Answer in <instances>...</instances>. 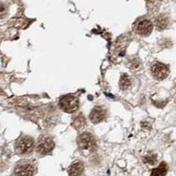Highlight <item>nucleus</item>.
Masks as SVG:
<instances>
[{
	"mask_svg": "<svg viewBox=\"0 0 176 176\" xmlns=\"http://www.w3.org/2000/svg\"><path fill=\"white\" fill-rule=\"evenodd\" d=\"M77 144L79 152L84 156H88L97 149V142L94 136L89 132L80 134L77 138Z\"/></svg>",
	"mask_w": 176,
	"mask_h": 176,
	"instance_id": "obj_1",
	"label": "nucleus"
},
{
	"mask_svg": "<svg viewBox=\"0 0 176 176\" xmlns=\"http://www.w3.org/2000/svg\"><path fill=\"white\" fill-rule=\"evenodd\" d=\"M15 151L19 155H27L33 152L34 148V140L27 135L20 136L15 142Z\"/></svg>",
	"mask_w": 176,
	"mask_h": 176,
	"instance_id": "obj_2",
	"label": "nucleus"
},
{
	"mask_svg": "<svg viewBox=\"0 0 176 176\" xmlns=\"http://www.w3.org/2000/svg\"><path fill=\"white\" fill-rule=\"evenodd\" d=\"M58 106L62 111L68 114H71V113H75L78 109L79 101L77 97L68 94V95L62 96L60 99Z\"/></svg>",
	"mask_w": 176,
	"mask_h": 176,
	"instance_id": "obj_3",
	"label": "nucleus"
},
{
	"mask_svg": "<svg viewBox=\"0 0 176 176\" xmlns=\"http://www.w3.org/2000/svg\"><path fill=\"white\" fill-rule=\"evenodd\" d=\"M55 147V142L49 136H42L36 142V152L41 155L49 154L53 151Z\"/></svg>",
	"mask_w": 176,
	"mask_h": 176,
	"instance_id": "obj_4",
	"label": "nucleus"
},
{
	"mask_svg": "<svg viewBox=\"0 0 176 176\" xmlns=\"http://www.w3.org/2000/svg\"><path fill=\"white\" fill-rule=\"evenodd\" d=\"M35 172L36 167L34 161L22 160L17 164L13 174L16 175H34Z\"/></svg>",
	"mask_w": 176,
	"mask_h": 176,
	"instance_id": "obj_5",
	"label": "nucleus"
},
{
	"mask_svg": "<svg viewBox=\"0 0 176 176\" xmlns=\"http://www.w3.org/2000/svg\"><path fill=\"white\" fill-rule=\"evenodd\" d=\"M151 71H152V76L156 78V79H159V80H162V79H165L168 74H169V69H168V66L166 65L165 63H162V62H154L152 67H151Z\"/></svg>",
	"mask_w": 176,
	"mask_h": 176,
	"instance_id": "obj_6",
	"label": "nucleus"
},
{
	"mask_svg": "<svg viewBox=\"0 0 176 176\" xmlns=\"http://www.w3.org/2000/svg\"><path fill=\"white\" fill-rule=\"evenodd\" d=\"M153 29L152 22L150 19H143L136 23L135 31L136 34L142 36H148L151 34Z\"/></svg>",
	"mask_w": 176,
	"mask_h": 176,
	"instance_id": "obj_7",
	"label": "nucleus"
},
{
	"mask_svg": "<svg viewBox=\"0 0 176 176\" xmlns=\"http://www.w3.org/2000/svg\"><path fill=\"white\" fill-rule=\"evenodd\" d=\"M107 116L106 110L101 107H95L90 113L89 119L93 123H100L102 121H104Z\"/></svg>",
	"mask_w": 176,
	"mask_h": 176,
	"instance_id": "obj_8",
	"label": "nucleus"
},
{
	"mask_svg": "<svg viewBox=\"0 0 176 176\" xmlns=\"http://www.w3.org/2000/svg\"><path fill=\"white\" fill-rule=\"evenodd\" d=\"M85 170V166L82 161L76 160L74 161L68 169V174L70 175H82Z\"/></svg>",
	"mask_w": 176,
	"mask_h": 176,
	"instance_id": "obj_9",
	"label": "nucleus"
},
{
	"mask_svg": "<svg viewBox=\"0 0 176 176\" xmlns=\"http://www.w3.org/2000/svg\"><path fill=\"white\" fill-rule=\"evenodd\" d=\"M86 124V121H85V118L83 116L82 113H79L76 116H74L72 117V122H71V125L77 129H83Z\"/></svg>",
	"mask_w": 176,
	"mask_h": 176,
	"instance_id": "obj_10",
	"label": "nucleus"
},
{
	"mask_svg": "<svg viewBox=\"0 0 176 176\" xmlns=\"http://www.w3.org/2000/svg\"><path fill=\"white\" fill-rule=\"evenodd\" d=\"M169 24V19L167 16L165 15H160L159 16L156 20H155V25H156V27L159 29V30H164L167 27Z\"/></svg>",
	"mask_w": 176,
	"mask_h": 176,
	"instance_id": "obj_11",
	"label": "nucleus"
},
{
	"mask_svg": "<svg viewBox=\"0 0 176 176\" xmlns=\"http://www.w3.org/2000/svg\"><path fill=\"white\" fill-rule=\"evenodd\" d=\"M119 85H120L121 89H122V90L128 89V88L131 85V80H130L129 77L127 76L126 74L122 75V76L121 77V78H120Z\"/></svg>",
	"mask_w": 176,
	"mask_h": 176,
	"instance_id": "obj_12",
	"label": "nucleus"
},
{
	"mask_svg": "<svg viewBox=\"0 0 176 176\" xmlns=\"http://www.w3.org/2000/svg\"><path fill=\"white\" fill-rule=\"evenodd\" d=\"M167 172V166L166 163H161L156 169H153L152 175H165Z\"/></svg>",
	"mask_w": 176,
	"mask_h": 176,
	"instance_id": "obj_13",
	"label": "nucleus"
},
{
	"mask_svg": "<svg viewBox=\"0 0 176 176\" xmlns=\"http://www.w3.org/2000/svg\"><path fill=\"white\" fill-rule=\"evenodd\" d=\"M140 62H139V60L136 58H132L131 60H129V68L130 69H132V70H136V69H138L139 67H140Z\"/></svg>",
	"mask_w": 176,
	"mask_h": 176,
	"instance_id": "obj_14",
	"label": "nucleus"
}]
</instances>
